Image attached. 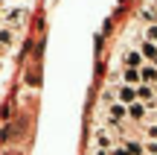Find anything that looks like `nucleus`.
Returning a JSON list of instances; mask_svg holds the SVG:
<instances>
[{"label":"nucleus","instance_id":"obj_1","mask_svg":"<svg viewBox=\"0 0 157 155\" xmlns=\"http://www.w3.org/2000/svg\"><path fill=\"white\" fill-rule=\"evenodd\" d=\"M26 6H6V12H3V23L6 27H12V29H21V23L26 21Z\"/></svg>","mask_w":157,"mask_h":155},{"label":"nucleus","instance_id":"obj_2","mask_svg":"<svg viewBox=\"0 0 157 155\" xmlns=\"http://www.w3.org/2000/svg\"><path fill=\"white\" fill-rule=\"evenodd\" d=\"M128 120H131V123H140V126H146V123L151 120V108H148V105H143V103L128 105Z\"/></svg>","mask_w":157,"mask_h":155},{"label":"nucleus","instance_id":"obj_3","mask_svg":"<svg viewBox=\"0 0 157 155\" xmlns=\"http://www.w3.org/2000/svg\"><path fill=\"white\" fill-rule=\"evenodd\" d=\"M108 88H111V85H108ZM113 97H117V103H122V105H134L137 103V88L117 85V88H113Z\"/></svg>","mask_w":157,"mask_h":155},{"label":"nucleus","instance_id":"obj_4","mask_svg":"<svg viewBox=\"0 0 157 155\" xmlns=\"http://www.w3.org/2000/svg\"><path fill=\"white\" fill-rule=\"evenodd\" d=\"M143 64H146V59H143V53L137 47H128L122 53V67H143Z\"/></svg>","mask_w":157,"mask_h":155},{"label":"nucleus","instance_id":"obj_5","mask_svg":"<svg viewBox=\"0 0 157 155\" xmlns=\"http://www.w3.org/2000/svg\"><path fill=\"white\" fill-rule=\"evenodd\" d=\"M0 44L6 47V50H12V47L17 44V29L6 27V23H0Z\"/></svg>","mask_w":157,"mask_h":155},{"label":"nucleus","instance_id":"obj_6","mask_svg":"<svg viewBox=\"0 0 157 155\" xmlns=\"http://www.w3.org/2000/svg\"><path fill=\"white\" fill-rule=\"evenodd\" d=\"M122 85H131V88H137V85H143V76H140V67H122Z\"/></svg>","mask_w":157,"mask_h":155},{"label":"nucleus","instance_id":"obj_7","mask_svg":"<svg viewBox=\"0 0 157 155\" xmlns=\"http://www.w3.org/2000/svg\"><path fill=\"white\" fill-rule=\"evenodd\" d=\"M140 76H143V85H151V88H157V67L154 64H143L140 67Z\"/></svg>","mask_w":157,"mask_h":155},{"label":"nucleus","instance_id":"obj_8","mask_svg":"<svg viewBox=\"0 0 157 155\" xmlns=\"http://www.w3.org/2000/svg\"><path fill=\"white\" fill-rule=\"evenodd\" d=\"M137 18H140V21L146 23V27H151V23H157V6H154V3H151V6H143V9H140V15H137Z\"/></svg>","mask_w":157,"mask_h":155},{"label":"nucleus","instance_id":"obj_9","mask_svg":"<svg viewBox=\"0 0 157 155\" xmlns=\"http://www.w3.org/2000/svg\"><path fill=\"white\" fill-rule=\"evenodd\" d=\"M143 38H146V41H154V44H157V23H151V27H146Z\"/></svg>","mask_w":157,"mask_h":155},{"label":"nucleus","instance_id":"obj_10","mask_svg":"<svg viewBox=\"0 0 157 155\" xmlns=\"http://www.w3.org/2000/svg\"><path fill=\"white\" fill-rule=\"evenodd\" d=\"M146 135H148V141H157V123L154 120L146 123Z\"/></svg>","mask_w":157,"mask_h":155},{"label":"nucleus","instance_id":"obj_11","mask_svg":"<svg viewBox=\"0 0 157 155\" xmlns=\"http://www.w3.org/2000/svg\"><path fill=\"white\" fill-rule=\"evenodd\" d=\"M146 144V152L143 155H157V141H143Z\"/></svg>","mask_w":157,"mask_h":155},{"label":"nucleus","instance_id":"obj_12","mask_svg":"<svg viewBox=\"0 0 157 155\" xmlns=\"http://www.w3.org/2000/svg\"><path fill=\"white\" fill-rule=\"evenodd\" d=\"M3 53H6V47H3V44H0V59H3Z\"/></svg>","mask_w":157,"mask_h":155},{"label":"nucleus","instance_id":"obj_13","mask_svg":"<svg viewBox=\"0 0 157 155\" xmlns=\"http://www.w3.org/2000/svg\"><path fill=\"white\" fill-rule=\"evenodd\" d=\"M0 73H3V59H0Z\"/></svg>","mask_w":157,"mask_h":155},{"label":"nucleus","instance_id":"obj_14","mask_svg":"<svg viewBox=\"0 0 157 155\" xmlns=\"http://www.w3.org/2000/svg\"><path fill=\"white\" fill-rule=\"evenodd\" d=\"M6 3H17V0H6Z\"/></svg>","mask_w":157,"mask_h":155},{"label":"nucleus","instance_id":"obj_15","mask_svg":"<svg viewBox=\"0 0 157 155\" xmlns=\"http://www.w3.org/2000/svg\"><path fill=\"white\" fill-rule=\"evenodd\" d=\"M154 6H157V0H154Z\"/></svg>","mask_w":157,"mask_h":155}]
</instances>
